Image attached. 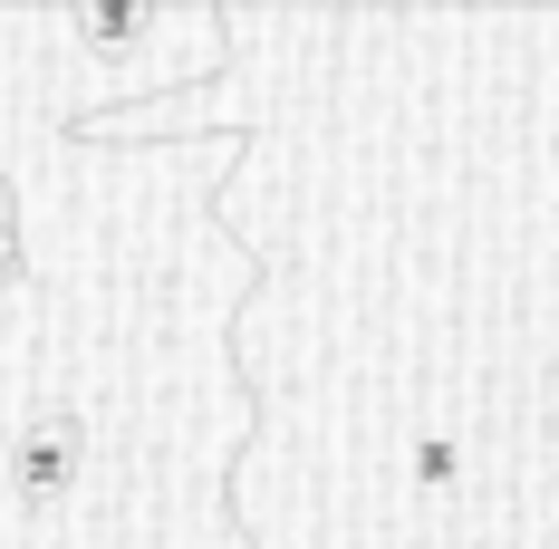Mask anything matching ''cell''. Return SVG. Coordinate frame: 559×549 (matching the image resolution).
I'll use <instances>...</instances> for the list:
<instances>
[{"label": "cell", "instance_id": "3957f363", "mask_svg": "<svg viewBox=\"0 0 559 549\" xmlns=\"http://www.w3.org/2000/svg\"><path fill=\"white\" fill-rule=\"evenodd\" d=\"M405 482H415L425 501H453L463 492V443H453L444 425H425V434L405 443Z\"/></svg>", "mask_w": 559, "mask_h": 549}, {"label": "cell", "instance_id": "277c9868", "mask_svg": "<svg viewBox=\"0 0 559 549\" xmlns=\"http://www.w3.org/2000/svg\"><path fill=\"white\" fill-rule=\"evenodd\" d=\"M20 271H29V251H20V213H10V183H0V289Z\"/></svg>", "mask_w": 559, "mask_h": 549}, {"label": "cell", "instance_id": "7a4b0ae2", "mask_svg": "<svg viewBox=\"0 0 559 549\" xmlns=\"http://www.w3.org/2000/svg\"><path fill=\"white\" fill-rule=\"evenodd\" d=\"M68 29H78V49H97V58H126V49H145V39L165 29V20H155L145 0H87V10H78Z\"/></svg>", "mask_w": 559, "mask_h": 549}, {"label": "cell", "instance_id": "6da1fadb", "mask_svg": "<svg viewBox=\"0 0 559 549\" xmlns=\"http://www.w3.org/2000/svg\"><path fill=\"white\" fill-rule=\"evenodd\" d=\"M87 463H97L87 405L39 395V405L20 415V434H10V501H20V511H58V501L87 482Z\"/></svg>", "mask_w": 559, "mask_h": 549}]
</instances>
